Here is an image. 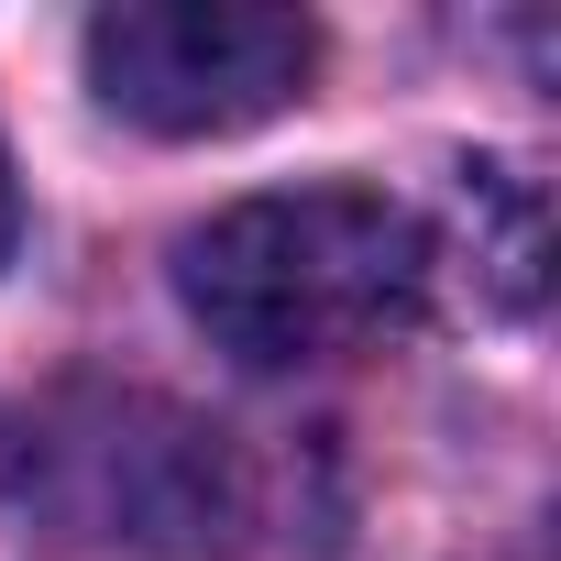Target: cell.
<instances>
[{"mask_svg": "<svg viewBox=\"0 0 561 561\" xmlns=\"http://www.w3.org/2000/svg\"><path fill=\"white\" fill-rule=\"evenodd\" d=\"M320 67V23L287 0H111L89 78L144 133H253Z\"/></svg>", "mask_w": 561, "mask_h": 561, "instance_id": "cell-2", "label": "cell"}, {"mask_svg": "<svg viewBox=\"0 0 561 561\" xmlns=\"http://www.w3.org/2000/svg\"><path fill=\"white\" fill-rule=\"evenodd\" d=\"M451 220H462V253H473V298L495 320H528L539 287H550V198L528 165L506 154H473L451 176Z\"/></svg>", "mask_w": 561, "mask_h": 561, "instance_id": "cell-3", "label": "cell"}, {"mask_svg": "<svg viewBox=\"0 0 561 561\" xmlns=\"http://www.w3.org/2000/svg\"><path fill=\"white\" fill-rule=\"evenodd\" d=\"M12 242H23V187H12V154H0V264H12Z\"/></svg>", "mask_w": 561, "mask_h": 561, "instance_id": "cell-4", "label": "cell"}, {"mask_svg": "<svg viewBox=\"0 0 561 561\" xmlns=\"http://www.w3.org/2000/svg\"><path fill=\"white\" fill-rule=\"evenodd\" d=\"M176 298L242 375H298L375 353L430 298V242L375 187H275L231 198L176 242Z\"/></svg>", "mask_w": 561, "mask_h": 561, "instance_id": "cell-1", "label": "cell"}]
</instances>
